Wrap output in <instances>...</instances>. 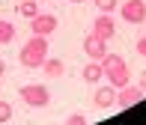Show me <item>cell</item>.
Here are the masks:
<instances>
[{
  "label": "cell",
  "mask_w": 146,
  "mask_h": 125,
  "mask_svg": "<svg viewBox=\"0 0 146 125\" xmlns=\"http://www.w3.org/2000/svg\"><path fill=\"white\" fill-rule=\"evenodd\" d=\"M140 87L146 89V71H143V75H140Z\"/></svg>",
  "instance_id": "18"
},
{
  "label": "cell",
  "mask_w": 146,
  "mask_h": 125,
  "mask_svg": "<svg viewBox=\"0 0 146 125\" xmlns=\"http://www.w3.org/2000/svg\"><path fill=\"white\" fill-rule=\"evenodd\" d=\"M98 63H102L104 75H108V81L113 83L116 89L128 83V77H131V75H128V63H125V60H122L119 54H104V57H102Z\"/></svg>",
  "instance_id": "2"
},
{
  "label": "cell",
  "mask_w": 146,
  "mask_h": 125,
  "mask_svg": "<svg viewBox=\"0 0 146 125\" xmlns=\"http://www.w3.org/2000/svg\"><path fill=\"white\" fill-rule=\"evenodd\" d=\"M84 51H87V57L90 60H102L104 54H108V39H102V36H96V33H87V39H84Z\"/></svg>",
  "instance_id": "6"
},
{
  "label": "cell",
  "mask_w": 146,
  "mask_h": 125,
  "mask_svg": "<svg viewBox=\"0 0 146 125\" xmlns=\"http://www.w3.org/2000/svg\"><path fill=\"white\" fill-rule=\"evenodd\" d=\"M12 39H15V27H12L9 21H3V18H0V45H9Z\"/></svg>",
  "instance_id": "12"
},
{
  "label": "cell",
  "mask_w": 146,
  "mask_h": 125,
  "mask_svg": "<svg viewBox=\"0 0 146 125\" xmlns=\"http://www.w3.org/2000/svg\"><path fill=\"white\" fill-rule=\"evenodd\" d=\"M9 119H12V104L9 101H0V125L9 122Z\"/></svg>",
  "instance_id": "14"
},
{
  "label": "cell",
  "mask_w": 146,
  "mask_h": 125,
  "mask_svg": "<svg viewBox=\"0 0 146 125\" xmlns=\"http://www.w3.org/2000/svg\"><path fill=\"white\" fill-rule=\"evenodd\" d=\"M30 30H33V36H51L57 30V18L48 15V12H39L36 18H30Z\"/></svg>",
  "instance_id": "7"
},
{
  "label": "cell",
  "mask_w": 146,
  "mask_h": 125,
  "mask_svg": "<svg viewBox=\"0 0 146 125\" xmlns=\"http://www.w3.org/2000/svg\"><path fill=\"white\" fill-rule=\"evenodd\" d=\"M92 33L102 36V39H113V33H116L113 18H110L108 12H102V18H92Z\"/></svg>",
  "instance_id": "8"
},
{
  "label": "cell",
  "mask_w": 146,
  "mask_h": 125,
  "mask_svg": "<svg viewBox=\"0 0 146 125\" xmlns=\"http://www.w3.org/2000/svg\"><path fill=\"white\" fill-rule=\"evenodd\" d=\"M42 69H45V75H48V77H60V75H63V60H57V57H48Z\"/></svg>",
  "instance_id": "11"
},
{
  "label": "cell",
  "mask_w": 146,
  "mask_h": 125,
  "mask_svg": "<svg viewBox=\"0 0 146 125\" xmlns=\"http://www.w3.org/2000/svg\"><path fill=\"white\" fill-rule=\"evenodd\" d=\"M137 54H140V57H146V33H143L140 39H137Z\"/></svg>",
  "instance_id": "17"
},
{
  "label": "cell",
  "mask_w": 146,
  "mask_h": 125,
  "mask_svg": "<svg viewBox=\"0 0 146 125\" xmlns=\"http://www.w3.org/2000/svg\"><path fill=\"white\" fill-rule=\"evenodd\" d=\"M18 60L24 69H42L48 60V36H30V42H24Z\"/></svg>",
  "instance_id": "1"
},
{
  "label": "cell",
  "mask_w": 146,
  "mask_h": 125,
  "mask_svg": "<svg viewBox=\"0 0 146 125\" xmlns=\"http://www.w3.org/2000/svg\"><path fill=\"white\" fill-rule=\"evenodd\" d=\"M3 71H6V63H3V60H0V77H3Z\"/></svg>",
  "instance_id": "19"
},
{
  "label": "cell",
  "mask_w": 146,
  "mask_h": 125,
  "mask_svg": "<svg viewBox=\"0 0 146 125\" xmlns=\"http://www.w3.org/2000/svg\"><path fill=\"white\" fill-rule=\"evenodd\" d=\"M102 77H104V69H102L98 60H92L90 65H84V81H87V83H98Z\"/></svg>",
  "instance_id": "10"
},
{
  "label": "cell",
  "mask_w": 146,
  "mask_h": 125,
  "mask_svg": "<svg viewBox=\"0 0 146 125\" xmlns=\"http://www.w3.org/2000/svg\"><path fill=\"white\" fill-rule=\"evenodd\" d=\"M18 12H21L24 18H36L39 15V0H24V3L18 6Z\"/></svg>",
  "instance_id": "13"
},
{
  "label": "cell",
  "mask_w": 146,
  "mask_h": 125,
  "mask_svg": "<svg viewBox=\"0 0 146 125\" xmlns=\"http://www.w3.org/2000/svg\"><path fill=\"white\" fill-rule=\"evenodd\" d=\"M66 125H87V116L84 113H72L69 119H66Z\"/></svg>",
  "instance_id": "16"
},
{
  "label": "cell",
  "mask_w": 146,
  "mask_h": 125,
  "mask_svg": "<svg viewBox=\"0 0 146 125\" xmlns=\"http://www.w3.org/2000/svg\"><path fill=\"white\" fill-rule=\"evenodd\" d=\"M18 93H21L24 104H30V107H48V101H51L48 87H42V83H27V87H21Z\"/></svg>",
  "instance_id": "3"
},
{
  "label": "cell",
  "mask_w": 146,
  "mask_h": 125,
  "mask_svg": "<svg viewBox=\"0 0 146 125\" xmlns=\"http://www.w3.org/2000/svg\"><path fill=\"white\" fill-rule=\"evenodd\" d=\"M116 3H119V0H96L98 12H113V9H116Z\"/></svg>",
  "instance_id": "15"
},
{
  "label": "cell",
  "mask_w": 146,
  "mask_h": 125,
  "mask_svg": "<svg viewBox=\"0 0 146 125\" xmlns=\"http://www.w3.org/2000/svg\"><path fill=\"white\" fill-rule=\"evenodd\" d=\"M72 3H84V0H72Z\"/></svg>",
  "instance_id": "20"
},
{
  "label": "cell",
  "mask_w": 146,
  "mask_h": 125,
  "mask_svg": "<svg viewBox=\"0 0 146 125\" xmlns=\"http://www.w3.org/2000/svg\"><path fill=\"white\" fill-rule=\"evenodd\" d=\"M143 93H146L143 87H128V83H125V87L116 89V104L122 110H128V107H134L137 101H143Z\"/></svg>",
  "instance_id": "5"
},
{
  "label": "cell",
  "mask_w": 146,
  "mask_h": 125,
  "mask_svg": "<svg viewBox=\"0 0 146 125\" xmlns=\"http://www.w3.org/2000/svg\"><path fill=\"white\" fill-rule=\"evenodd\" d=\"M92 101H96V107H102V110L113 107V104H116V87L110 83V87H102V89H96Z\"/></svg>",
  "instance_id": "9"
},
{
  "label": "cell",
  "mask_w": 146,
  "mask_h": 125,
  "mask_svg": "<svg viewBox=\"0 0 146 125\" xmlns=\"http://www.w3.org/2000/svg\"><path fill=\"white\" fill-rule=\"evenodd\" d=\"M119 15H122L128 24L146 21V0H125V3L119 6Z\"/></svg>",
  "instance_id": "4"
}]
</instances>
